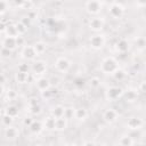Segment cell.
Returning a JSON list of instances; mask_svg holds the SVG:
<instances>
[{"label": "cell", "instance_id": "7dc6e473", "mask_svg": "<svg viewBox=\"0 0 146 146\" xmlns=\"http://www.w3.org/2000/svg\"><path fill=\"white\" fill-rule=\"evenodd\" d=\"M139 91H140V92H143V94L145 92V82H144V81L139 84Z\"/></svg>", "mask_w": 146, "mask_h": 146}, {"label": "cell", "instance_id": "44dd1931", "mask_svg": "<svg viewBox=\"0 0 146 146\" xmlns=\"http://www.w3.org/2000/svg\"><path fill=\"white\" fill-rule=\"evenodd\" d=\"M57 92H58L57 88H52V87H50L48 90H46V91H42V92H41V96H42V98H43V99H46V100H49V99L54 98V97L57 95Z\"/></svg>", "mask_w": 146, "mask_h": 146}, {"label": "cell", "instance_id": "1f68e13d", "mask_svg": "<svg viewBox=\"0 0 146 146\" xmlns=\"http://www.w3.org/2000/svg\"><path fill=\"white\" fill-rule=\"evenodd\" d=\"M13 121H14V119L10 117V116L7 115V114H5V115L1 117V122H2V124H3L5 127H10V125H13Z\"/></svg>", "mask_w": 146, "mask_h": 146}, {"label": "cell", "instance_id": "7c38bea8", "mask_svg": "<svg viewBox=\"0 0 146 146\" xmlns=\"http://www.w3.org/2000/svg\"><path fill=\"white\" fill-rule=\"evenodd\" d=\"M35 84H36L38 90H40L41 92L48 90V89L51 87V84H50V80L47 79V78H44V76H40V78L35 81Z\"/></svg>", "mask_w": 146, "mask_h": 146}, {"label": "cell", "instance_id": "d6a6232c", "mask_svg": "<svg viewBox=\"0 0 146 146\" xmlns=\"http://www.w3.org/2000/svg\"><path fill=\"white\" fill-rule=\"evenodd\" d=\"M30 71V66L29 64L26 63H21L18 66H17V72H21V73H29Z\"/></svg>", "mask_w": 146, "mask_h": 146}, {"label": "cell", "instance_id": "f5cc1de1", "mask_svg": "<svg viewBox=\"0 0 146 146\" xmlns=\"http://www.w3.org/2000/svg\"><path fill=\"white\" fill-rule=\"evenodd\" d=\"M1 21H2V14L0 13V22H1Z\"/></svg>", "mask_w": 146, "mask_h": 146}, {"label": "cell", "instance_id": "4dcf8cb0", "mask_svg": "<svg viewBox=\"0 0 146 146\" xmlns=\"http://www.w3.org/2000/svg\"><path fill=\"white\" fill-rule=\"evenodd\" d=\"M63 117H65L67 121L70 119L74 117V108L73 107H65L64 108V116Z\"/></svg>", "mask_w": 146, "mask_h": 146}, {"label": "cell", "instance_id": "ab89813d", "mask_svg": "<svg viewBox=\"0 0 146 146\" xmlns=\"http://www.w3.org/2000/svg\"><path fill=\"white\" fill-rule=\"evenodd\" d=\"M27 104H29V107H32V106H35V105H39V102L35 97H31L29 100H27Z\"/></svg>", "mask_w": 146, "mask_h": 146}, {"label": "cell", "instance_id": "681fc988", "mask_svg": "<svg viewBox=\"0 0 146 146\" xmlns=\"http://www.w3.org/2000/svg\"><path fill=\"white\" fill-rule=\"evenodd\" d=\"M5 82H6V76H5V74L0 73V84H3Z\"/></svg>", "mask_w": 146, "mask_h": 146}, {"label": "cell", "instance_id": "cb8c5ba5", "mask_svg": "<svg viewBox=\"0 0 146 146\" xmlns=\"http://www.w3.org/2000/svg\"><path fill=\"white\" fill-rule=\"evenodd\" d=\"M33 48H34L36 55L40 56V55H42V54L47 50V44H46L44 42H42V41H38V42H35V43L33 44Z\"/></svg>", "mask_w": 146, "mask_h": 146}, {"label": "cell", "instance_id": "ba28073f", "mask_svg": "<svg viewBox=\"0 0 146 146\" xmlns=\"http://www.w3.org/2000/svg\"><path fill=\"white\" fill-rule=\"evenodd\" d=\"M31 71L34 75H43L47 72V63L43 60H36L32 64Z\"/></svg>", "mask_w": 146, "mask_h": 146}, {"label": "cell", "instance_id": "ac0fdd59", "mask_svg": "<svg viewBox=\"0 0 146 146\" xmlns=\"http://www.w3.org/2000/svg\"><path fill=\"white\" fill-rule=\"evenodd\" d=\"M117 144H119L120 146H132L133 139L131 138L130 135H122V136L119 138Z\"/></svg>", "mask_w": 146, "mask_h": 146}, {"label": "cell", "instance_id": "e0dca14e", "mask_svg": "<svg viewBox=\"0 0 146 146\" xmlns=\"http://www.w3.org/2000/svg\"><path fill=\"white\" fill-rule=\"evenodd\" d=\"M29 129H30V131H31L32 133L38 135V133H40V132L42 131V129H43L42 122L39 121V120H33V122L31 123V125L29 127Z\"/></svg>", "mask_w": 146, "mask_h": 146}, {"label": "cell", "instance_id": "52a82bcc", "mask_svg": "<svg viewBox=\"0 0 146 146\" xmlns=\"http://www.w3.org/2000/svg\"><path fill=\"white\" fill-rule=\"evenodd\" d=\"M55 67L60 73H66L71 67V62L66 57H58L55 62Z\"/></svg>", "mask_w": 146, "mask_h": 146}, {"label": "cell", "instance_id": "bcb514c9", "mask_svg": "<svg viewBox=\"0 0 146 146\" xmlns=\"http://www.w3.org/2000/svg\"><path fill=\"white\" fill-rule=\"evenodd\" d=\"M83 83H84L83 79H76V80H75V82H74V84H75V86H83Z\"/></svg>", "mask_w": 146, "mask_h": 146}, {"label": "cell", "instance_id": "4316f807", "mask_svg": "<svg viewBox=\"0 0 146 146\" xmlns=\"http://www.w3.org/2000/svg\"><path fill=\"white\" fill-rule=\"evenodd\" d=\"M5 114H7V115H9L10 117H16L17 115H18V108L15 106V105H9L7 108H6V113Z\"/></svg>", "mask_w": 146, "mask_h": 146}, {"label": "cell", "instance_id": "d4e9b609", "mask_svg": "<svg viewBox=\"0 0 146 146\" xmlns=\"http://www.w3.org/2000/svg\"><path fill=\"white\" fill-rule=\"evenodd\" d=\"M15 79L17 81V83H26L30 79V73H21L17 72L15 75Z\"/></svg>", "mask_w": 146, "mask_h": 146}, {"label": "cell", "instance_id": "60d3db41", "mask_svg": "<svg viewBox=\"0 0 146 146\" xmlns=\"http://www.w3.org/2000/svg\"><path fill=\"white\" fill-rule=\"evenodd\" d=\"M8 2H6V1H0V13L1 14H3L7 9H8Z\"/></svg>", "mask_w": 146, "mask_h": 146}, {"label": "cell", "instance_id": "ffe728a7", "mask_svg": "<svg viewBox=\"0 0 146 146\" xmlns=\"http://www.w3.org/2000/svg\"><path fill=\"white\" fill-rule=\"evenodd\" d=\"M67 128V120L65 117L56 119L55 121V130L57 131H64Z\"/></svg>", "mask_w": 146, "mask_h": 146}, {"label": "cell", "instance_id": "7bdbcfd3", "mask_svg": "<svg viewBox=\"0 0 146 146\" xmlns=\"http://www.w3.org/2000/svg\"><path fill=\"white\" fill-rule=\"evenodd\" d=\"M32 122H33V119H32V117H30V116H27V117H25V119L23 120V124H24V125H26V127H30Z\"/></svg>", "mask_w": 146, "mask_h": 146}, {"label": "cell", "instance_id": "816d5d0a", "mask_svg": "<svg viewBox=\"0 0 146 146\" xmlns=\"http://www.w3.org/2000/svg\"><path fill=\"white\" fill-rule=\"evenodd\" d=\"M65 146H75V145H74V144H66Z\"/></svg>", "mask_w": 146, "mask_h": 146}, {"label": "cell", "instance_id": "603a6c76", "mask_svg": "<svg viewBox=\"0 0 146 146\" xmlns=\"http://www.w3.org/2000/svg\"><path fill=\"white\" fill-rule=\"evenodd\" d=\"M123 96H124V98H125V100H127V102L132 103V102H135V100L137 99L138 94H137L135 90L129 89V90H127V91H123Z\"/></svg>", "mask_w": 146, "mask_h": 146}, {"label": "cell", "instance_id": "6da1fadb", "mask_svg": "<svg viewBox=\"0 0 146 146\" xmlns=\"http://www.w3.org/2000/svg\"><path fill=\"white\" fill-rule=\"evenodd\" d=\"M119 68V63L114 57H106L100 64V71L105 74H113Z\"/></svg>", "mask_w": 146, "mask_h": 146}, {"label": "cell", "instance_id": "30bf717a", "mask_svg": "<svg viewBox=\"0 0 146 146\" xmlns=\"http://www.w3.org/2000/svg\"><path fill=\"white\" fill-rule=\"evenodd\" d=\"M117 112L114 110V108H107V110H105L104 111V113H103V120L106 122V123H113V122H115L116 121V119H117Z\"/></svg>", "mask_w": 146, "mask_h": 146}, {"label": "cell", "instance_id": "836d02e7", "mask_svg": "<svg viewBox=\"0 0 146 146\" xmlns=\"http://www.w3.org/2000/svg\"><path fill=\"white\" fill-rule=\"evenodd\" d=\"M89 83H90V87H91V88H94V89H97V88L100 86V80H99V78H97V76H94V78H91V79H90Z\"/></svg>", "mask_w": 146, "mask_h": 146}, {"label": "cell", "instance_id": "b9f144b4", "mask_svg": "<svg viewBox=\"0 0 146 146\" xmlns=\"http://www.w3.org/2000/svg\"><path fill=\"white\" fill-rule=\"evenodd\" d=\"M16 96H17V94H16V91H15V90L10 89V90H8V91H7V97H8L9 99H14V98H16Z\"/></svg>", "mask_w": 146, "mask_h": 146}, {"label": "cell", "instance_id": "3957f363", "mask_svg": "<svg viewBox=\"0 0 146 146\" xmlns=\"http://www.w3.org/2000/svg\"><path fill=\"white\" fill-rule=\"evenodd\" d=\"M108 14L111 17L119 19L124 14V6L120 2H111L110 8H108Z\"/></svg>", "mask_w": 146, "mask_h": 146}, {"label": "cell", "instance_id": "9c48e42d", "mask_svg": "<svg viewBox=\"0 0 146 146\" xmlns=\"http://www.w3.org/2000/svg\"><path fill=\"white\" fill-rule=\"evenodd\" d=\"M105 21L102 17H92L89 21V29L94 32H99L104 29Z\"/></svg>", "mask_w": 146, "mask_h": 146}, {"label": "cell", "instance_id": "ee69618b", "mask_svg": "<svg viewBox=\"0 0 146 146\" xmlns=\"http://www.w3.org/2000/svg\"><path fill=\"white\" fill-rule=\"evenodd\" d=\"M6 27H7V24H6L3 21H1V22H0V33H5Z\"/></svg>", "mask_w": 146, "mask_h": 146}, {"label": "cell", "instance_id": "f1b7e54d", "mask_svg": "<svg viewBox=\"0 0 146 146\" xmlns=\"http://www.w3.org/2000/svg\"><path fill=\"white\" fill-rule=\"evenodd\" d=\"M112 75H113V78H114L116 81H122V80L125 78V72H124L122 68H117Z\"/></svg>", "mask_w": 146, "mask_h": 146}, {"label": "cell", "instance_id": "9a60e30c", "mask_svg": "<svg viewBox=\"0 0 146 146\" xmlns=\"http://www.w3.org/2000/svg\"><path fill=\"white\" fill-rule=\"evenodd\" d=\"M116 50L120 52V54H125L128 50H129V42L128 40L125 39H120L117 42H116Z\"/></svg>", "mask_w": 146, "mask_h": 146}, {"label": "cell", "instance_id": "11a10c76", "mask_svg": "<svg viewBox=\"0 0 146 146\" xmlns=\"http://www.w3.org/2000/svg\"><path fill=\"white\" fill-rule=\"evenodd\" d=\"M0 110H1V106H0Z\"/></svg>", "mask_w": 146, "mask_h": 146}, {"label": "cell", "instance_id": "db71d44e", "mask_svg": "<svg viewBox=\"0 0 146 146\" xmlns=\"http://www.w3.org/2000/svg\"><path fill=\"white\" fill-rule=\"evenodd\" d=\"M35 146H44V145H42V144H39V145H35Z\"/></svg>", "mask_w": 146, "mask_h": 146}, {"label": "cell", "instance_id": "8fae6325", "mask_svg": "<svg viewBox=\"0 0 146 146\" xmlns=\"http://www.w3.org/2000/svg\"><path fill=\"white\" fill-rule=\"evenodd\" d=\"M36 52L33 48V46H25L23 49H22V57L27 59V60H33L35 57H36Z\"/></svg>", "mask_w": 146, "mask_h": 146}, {"label": "cell", "instance_id": "8992f818", "mask_svg": "<svg viewBox=\"0 0 146 146\" xmlns=\"http://www.w3.org/2000/svg\"><path fill=\"white\" fill-rule=\"evenodd\" d=\"M144 125V121L140 119V117H137V116H131L129 117L127 121H125V127L129 129V130H140Z\"/></svg>", "mask_w": 146, "mask_h": 146}, {"label": "cell", "instance_id": "83f0119b", "mask_svg": "<svg viewBox=\"0 0 146 146\" xmlns=\"http://www.w3.org/2000/svg\"><path fill=\"white\" fill-rule=\"evenodd\" d=\"M15 27H16V31H17V34H18V35H24V34L27 32V26L24 25L21 21L15 24Z\"/></svg>", "mask_w": 146, "mask_h": 146}, {"label": "cell", "instance_id": "277c9868", "mask_svg": "<svg viewBox=\"0 0 146 146\" xmlns=\"http://www.w3.org/2000/svg\"><path fill=\"white\" fill-rule=\"evenodd\" d=\"M105 42H106V39L103 34H94L90 39H89V44L92 49L95 50H98V49H102L104 46H105Z\"/></svg>", "mask_w": 146, "mask_h": 146}, {"label": "cell", "instance_id": "5b68a950", "mask_svg": "<svg viewBox=\"0 0 146 146\" xmlns=\"http://www.w3.org/2000/svg\"><path fill=\"white\" fill-rule=\"evenodd\" d=\"M84 7H86V10L88 14L90 15H98L102 10V7H103V3L100 1H96V0H90V1H87L84 3Z\"/></svg>", "mask_w": 146, "mask_h": 146}, {"label": "cell", "instance_id": "74e56055", "mask_svg": "<svg viewBox=\"0 0 146 146\" xmlns=\"http://www.w3.org/2000/svg\"><path fill=\"white\" fill-rule=\"evenodd\" d=\"M15 40H16L17 47H22V46H24V43H25V39H24L23 35H17V36L15 38Z\"/></svg>", "mask_w": 146, "mask_h": 146}, {"label": "cell", "instance_id": "d590c367", "mask_svg": "<svg viewBox=\"0 0 146 146\" xmlns=\"http://www.w3.org/2000/svg\"><path fill=\"white\" fill-rule=\"evenodd\" d=\"M33 7H34V2H33V1H23V7H22V9L31 10V9H33Z\"/></svg>", "mask_w": 146, "mask_h": 146}, {"label": "cell", "instance_id": "d6986e66", "mask_svg": "<svg viewBox=\"0 0 146 146\" xmlns=\"http://www.w3.org/2000/svg\"><path fill=\"white\" fill-rule=\"evenodd\" d=\"M55 121H56V119L52 117L51 115H49V116H47V117L43 120L42 125H43V128H46V129L49 130V131L55 130Z\"/></svg>", "mask_w": 146, "mask_h": 146}, {"label": "cell", "instance_id": "4fadbf2b", "mask_svg": "<svg viewBox=\"0 0 146 146\" xmlns=\"http://www.w3.org/2000/svg\"><path fill=\"white\" fill-rule=\"evenodd\" d=\"M19 136V131L16 127L10 125V127H6L5 129V137L9 140H15L17 139V137Z\"/></svg>", "mask_w": 146, "mask_h": 146}, {"label": "cell", "instance_id": "484cf974", "mask_svg": "<svg viewBox=\"0 0 146 146\" xmlns=\"http://www.w3.org/2000/svg\"><path fill=\"white\" fill-rule=\"evenodd\" d=\"M5 34H6V36L16 38L18 34H17V31H16L15 24H9V25H7V27H6V31H5Z\"/></svg>", "mask_w": 146, "mask_h": 146}, {"label": "cell", "instance_id": "f546056e", "mask_svg": "<svg viewBox=\"0 0 146 146\" xmlns=\"http://www.w3.org/2000/svg\"><path fill=\"white\" fill-rule=\"evenodd\" d=\"M145 46H146V41H145V39L143 36H139V38L136 39V48L138 50L143 51L145 49Z\"/></svg>", "mask_w": 146, "mask_h": 146}, {"label": "cell", "instance_id": "f6af8a7d", "mask_svg": "<svg viewBox=\"0 0 146 146\" xmlns=\"http://www.w3.org/2000/svg\"><path fill=\"white\" fill-rule=\"evenodd\" d=\"M30 21H31V19H29L27 17H23V18L21 19V22H22V23H23L24 25H26L27 27H29V24H30Z\"/></svg>", "mask_w": 146, "mask_h": 146}, {"label": "cell", "instance_id": "7402d4cb", "mask_svg": "<svg viewBox=\"0 0 146 146\" xmlns=\"http://www.w3.org/2000/svg\"><path fill=\"white\" fill-rule=\"evenodd\" d=\"M64 106L63 105H56L52 110H51V116L55 119H59L64 116Z\"/></svg>", "mask_w": 146, "mask_h": 146}, {"label": "cell", "instance_id": "5bb4252c", "mask_svg": "<svg viewBox=\"0 0 146 146\" xmlns=\"http://www.w3.org/2000/svg\"><path fill=\"white\" fill-rule=\"evenodd\" d=\"M2 48H6L8 50H14L17 48V44H16V40L15 38H11V36H5L3 40H2Z\"/></svg>", "mask_w": 146, "mask_h": 146}, {"label": "cell", "instance_id": "2e32d148", "mask_svg": "<svg viewBox=\"0 0 146 146\" xmlns=\"http://www.w3.org/2000/svg\"><path fill=\"white\" fill-rule=\"evenodd\" d=\"M87 116H88V112L84 107L74 108V119H76L79 121H83L87 119Z\"/></svg>", "mask_w": 146, "mask_h": 146}, {"label": "cell", "instance_id": "c3c4849f", "mask_svg": "<svg viewBox=\"0 0 146 146\" xmlns=\"http://www.w3.org/2000/svg\"><path fill=\"white\" fill-rule=\"evenodd\" d=\"M83 146H96V144L94 141H91V140H87V141H84Z\"/></svg>", "mask_w": 146, "mask_h": 146}, {"label": "cell", "instance_id": "7a4b0ae2", "mask_svg": "<svg viewBox=\"0 0 146 146\" xmlns=\"http://www.w3.org/2000/svg\"><path fill=\"white\" fill-rule=\"evenodd\" d=\"M105 96H106V99L110 102L117 100L123 96V89L121 87H117V86H112L106 90Z\"/></svg>", "mask_w": 146, "mask_h": 146}, {"label": "cell", "instance_id": "f907efd6", "mask_svg": "<svg viewBox=\"0 0 146 146\" xmlns=\"http://www.w3.org/2000/svg\"><path fill=\"white\" fill-rule=\"evenodd\" d=\"M3 91H5V89H3V86H2V84H0V96L3 94Z\"/></svg>", "mask_w": 146, "mask_h": 146}, {"label": "cell", "instance_id": "8d00e7d4", "mask_svg": "<svg viewBox=\"0 0 146 146\" xmlns=\"http://www.w3.org/2000/svg\"><path fill=\"white\" fill-rule=\"evenodd\" d=\"M29 19H34V18H36L38 17V11L33 8V9H31V10H27V16H26Z\"/></svg>", "mask_w": 146, "mask_h": 146}, {"label": "cell", "instance_id": "f35d334b", "mask_svg": "<svg viewBox=\"0 0 146 146\" xmlns=\"http://www.w3.org/2000/svg\"><path fill=\"white\" fill-rule=\"evenodd\" d=\"M0 55H1L2 57H5V58H8V57L11 56V50H8V49H6V48H1Z\"/></svg>", "mask_w": 146, "mask_h": 146}, {"label": "cell", "instance_id": "e575fe53", "mask_svg": "<svg viewBox=\"0 0 146 146\" xmlns=\"http://www.w3.org/2000/svg\"><path fill=\"white\" fill-rule=\"evenodd\" d=\"M29 112L32 115H39L41 113V106H40V104L39 105H35V106H32V107H29Z\"/></svg>", "mask_w": 146, "mask_h": 146}]
</instances>
